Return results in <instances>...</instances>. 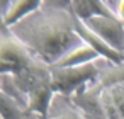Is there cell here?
Segmentation results:
<instances>
[{
	"label": "cell",
	"mask_w": 124,
	"mask_h": 119,
	"mask_svg": "<svg viewBox=\"0 0 124 119\" xmlns=\"http://www.w3.org/2000/svg\"><path fill=\"white\" fill-rule=\"evenodd\" d=\"M41 61L53 66L82 39L75 31V17L68 4H43L39 10L9 29Z\"/></svg>",
	"instance_id": "6da1fadb"
},
{
	"label": "cell",
	"mask_w": 124,
	"mask_h": 119,
	"mask_svg": "<svg viewBox=\"0 0 124 119\" xmlns=\"http://www.w3.org/2000/svg\"><path fill=\"white\" fill-rule=\"evenodd\" d=\"M51 77L54 94L71 95L82 88L90 87L92 82L97 83L100 70L95 66V63H87L82 66H68V68L51 66Z\"/></svg>",
	"instance_id": "7a4b0ae2"
},
{
	"label": "cell",
	"mask_w": 124,
	"mask_h": 119,
	"mask_svg": "<svg viewBox=\"0 0 124 119\" xmlns=\"http://www.w3.org/2000/svg\"><path fill=\"white\" fill-rule=\"evenodd\" d=\"M36 55L17 39L7 27H4L0 36V61H2V75H19L24 68H27Z\"/></svg>",
	"instance_id": "3957f363"
},
{
	"label": "cell",
	"mask_w": 124,
	"mask_h": 119,
	"mask_svg": "<svg viewBox=\"0 0 124 119\" xmlns=\"http://www.w3.org/2000/svg\"><path fill=\"white\" fill-rule=\"evenodd\" d=\"M85 24L116 51L124 53V22L109 17H93Z\"/></svg>",
	"instance_id": "277c9868"
},
{
	"label": "cell",
	"mask_w": 124,
	"mask_h": 119,
	"mask_svg": "<svg viewBox=\"0 0 124 119\" xmlns=\"http://www.w3.org/2000/svg\"><path fill=\"white\" fill-rule=\"evenodd\" d=\"M73 17H75V16H73ZM75 31H77L78 38L82 39V43H85V44H88L92 49H95L100 58H107L114 66L124 63V53L116 51L110 44H107V43H105L102 38H99L85 22H82V21L77 19V17H75Z\"/></svg>",
	"instance_id": "5b68a950"
},
{
	"label": "cell",
	"mask_w": 124,
	"mask_h": 119,
	"mask_svg": "<svg viewBox=\"0 0 124 119\" xmlns=\"http://www.w3.org/2000/svg\"><path fill=\"white\" fill-rule=\"evenodd\" d=\"M73 102L82 109L83 119H107L104 105H102V85L100 83L78 90L73 97Z\"/></svg>",
	"instance_id": "8992f818"
},
{
	"label": "cell",
	"mask_w": 124,
	"mask_h": 119,
	"mask_svg": "<svg viewBox=\"0 0 124 119\" xmlns=\"http://www.w3.org/2000/svg\"><path fill=\"white\" fill-rule=\"evenodd\" d=\"M102 105L107 119H124V83L102 87Z\"/></svg>",
	"instance_id": "52a82bcc"
},
{
	"label": "cell",
	"mask_w": 124,
	"mask_h": 119,
	"mask_svg": "<svg viewBox=\"0 0 124 119\" xmlns=\"http://www.w3.org/2000/svg\"><path fill=\"white\" fill-rule=\"evenodd\" d=\"M43 7L41 2H7L4 5V16H2V24L4 27L10 29L36 10Z\"/></svg>",
	"instance_id": "ba28073f"
},
{
	"label": "cell",
	"mask_w": 124,
	"mask_h": 119,
	"mask_svg": "<svg viewBox=\"0 0 124 119\" xmlns=\"http://www.w3.org/2000/svg\"><path fill=\"white\" fill-rule=\"evenodd\" d=\"M70 10L82 22H87L93 17L119 19L117 14L112 12L105 2H70Z\"/></svg>",
	"instance_id": "9c48e42d"
},
{
	"label": "cell",
	"mask_w": 124,
	"mask_h": 119,
	"mask_svg": "<svg viewBox=\"0 0 124 119\" xmlns=\"http://www.w3.org/2000/svg\"><path fill=\"white\" fill-rule=\"evenodd\" d=\"M100 58L99 53L95 49H92L88 44L82 43L77 48H73L71 51H68L56 65L53 66H60V68H68V66H82L87 63H93V60Z\"/></svg>",
	"instance_id": "30bf717a"
},
{
	"label": "cell",
	"mask_w": 124,
	"mask_h": 119,
	"mask_svg": "<svg viewBox=\"0 0 124 119\" xmlns=\"http://www.w3.org/2000/svg\"><path fill=\"white\" fill-rule=\"evenodd\" d=\"M0 100H2V117L4 119H22L27 112L19 102H16L7 94L0 92Z\"/></svg>",
	"instance_id": "8fae6325"
},
{
	"label": "cell",
	"mask_w": 124,
	"mask_h": 119,
	"mask_svg": "<svg viewBox=\"0 0 124 119\" xmlns=\"http://www.w3.org/2000/svg\"><path fill=\"white\" fill-rule=\"evenodd\" d=\"M116 14H117L119 21L124 22V2H119V4H117V10H116Z\"/></svg>",
	"instance_id": "7c38bea8"
}]
</instances>
